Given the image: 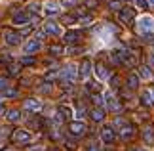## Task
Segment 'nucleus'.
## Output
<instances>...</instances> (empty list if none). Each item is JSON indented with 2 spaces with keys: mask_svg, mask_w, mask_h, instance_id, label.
Wrapping results in <instances>:
<instances>
[{
  "mask_svg": "<svg viewBox=\"0 0 154 151\" xmlns=\"http://www.w3.org/2000/svg\"><path fill=\"white\" fill-rule=\"evenodd\" d=\"M76 2H78V0H61V6H65V8H72V6H76Z\"/></svg>",
  "mask_w": 154,
  "mask_h": 151,
  "instance_id": "nucleus-29",
  "label": "nucleus"
},
{
  "mask_svg": "<svg viewBox=\"0 0 154 151\" xmlns=\"http://www.w3.org/2000/svg\"><path fill=\"white\" fill-rule=\"evenodd\" d=\"M4 113V107H0V115H2Z\"/></svg>",
  "mask_w": 154,
  "mask_h": 151,
  "instance_id": "nucleus-46",
  "label": "nucleus"
},
{
  "mask_svg": "<svg viewBox=\"0 0 154 151\" xmlns=\"http://www.w3.org/2000/svg\"><path fill=\"white\" fill-rule=\"evenodd\" d=\"M114 138H116V132H114L112 126H103V128H101V140L105 143H112Z\"/></svg>",
  "mask_w": 154,
  "mask_h": 151,
  "instance_id": "nucleus-3",
  "label": "nucleus"
},
{
  "mask_svg": "<svg viewBox=\"0 0 154 151\" xmlns=\"http://www.w3.org/2000/svg\"><path fill=\"white\" fill-rule=\"evenodd\" d=\"M149 63H150V65H154V52H150V54H149Z\"/></svg>",
  "mask_w": 154,
  "mask_h": 151,
  "instance_id": "nucleus-40",
  "label": "nucleus"
},
{
  "mask_svg": "<svg viewBox=\"0 0 154 151\" xmlns=\"http://www.w3.org/2000/svg\"><path fill=\"white\" fill-rule=\"evenodd\" d=\"M29 11H32V14H36V11H40V4H36V2H31V4H29Z\"/></svg>",
  "mask_w": 154,
  "mask_h": 151,
  "instance_id": "nucleus-30",
  "label": "nucleus"
},
{
  "mask_svg": "<svg viewBox=\"0 0 154 151\" xmlns=\"http://www.w3.org/2000/svg\"><path fill=\"white\" fill-rule=\"evenodd\" d=\"M10 130H11V128H8V126L0 128V138H8V136H10Z\"/></svg>",
  "mask_w": 154,
  "mask_h": 151,
  "instance_id": "nucleus-33",
  "label": "nucleus"
},
{
  "mask_svg": "<svg viewBox=\"0 0 154 151\" xmlns=\"http://www.w3.org/2000/svg\"><path fill=\"white\" fill-rule=\"evenodd\" d=\"M44 11L48 15H51V14H57L59 11V4L57 2H53V0H50V2H46V6H44Z\"/></svg>",
  "mask_w": 154,
  "mask_h": 151,
  "instance_id": "nucleus-15",
  "label": "nucleus"
},
{
  "mask_svg": "<svg viewBox=\"0 0 154 151\" xmlns=\"http://www.w3.org/2000/svg\"><path fill=\"white\" fill-rule=\"evenodd\" d=\"M133 151H146V149H143V147H137V149H133Z\"/></svg>",
  "mask_w": 154,
  "mask_h": 151,
  "instance_id": "nucleus-45",
  "label": "nucleus"
},
{
  "mask_svg": "<svg viewBox=\"0 0 154 151\" xmlns=\"http://www.w3.org/2000/svg\"><path fill=\"white\" fill-rule=\"evenodd\" d=\"M110 82H112V86H118V78H116V77H112Z\"/></svg>",
  "mask_w": 154,
  "mask_h": 151,
  "instance_id": "nucleus-42",
  "label": "nucleus"
},
{
  "mask_svg": "<svg viewBox=\"0 0 154 151\" xmlns=\"http://www.w3.org/2000/svg\"><path fill=\"white\" fill-rule=\"evenodd\" d=\"M90 73H91V63H90V59H84L82 65H80V77L82 78H88Z\"/></svg>",
  "mask_w": 154,
  "mask_h": 151,
  "instance_id": "nucleus-14",
  "label": "nucleus"
},
{
  "mask_svg": "<svg viewBox=\"0 0 154 151\" xmlns=\"http://www.w3.org/2000/svg\"><path fill=\"white\" fill-rule=\"evenodd\" d=\"M6 117H8V120H11V123H15V120H19L21 119V115L17 109H10L8 113H6Z\"/></svg>",
  "mask_w": 154,
  "mask_h": 151,
  "instance_id": "nucleus-22",
  "label": "nucleus"
},
{
  "mask_svg": "<svg viewBox=\"0 0 154 151\" xmlns=\"http://www.w3.org/2000/svg\"><path fill=\"white\" fill-rule=\"evenodd\" d=\"M78 38H80V33L78 31H67V33H65V42H69V44L78 42Z\"/></svg>",
  "mask_w": 154,
  "mask_h": 151,
  "instance_id": "nucleus-18",
  "label": "nucleus"
},
{
  "mask_svg": "<svg viewBox=\"0 0 154 151\" xmlns=\"http://www.w3.org/2000/svg\"><path fill=\"white\" fill-rule=\"evenodd\" d=\"M152 96H154V88H152Z\"/></svg>",
  "mask_w": 154,
  "mask_h": 151,
  "instance_id": "nucleus-47",
  "label": "nucleus"
},
{
  "mask_svg": "<svg viewBox=\"0 0 154 151\" xmlns=\"http://www.w3.org/2000/svg\"><path fill=\"white\" fill-rule=\"evenodd\" d=\"M91 98H93V103H97V105H103V103H105V101H103V98H101L99 94H93Z\"/></svg>",
  "mask_w": 154,
  "mask_h": 151,
  "instance_id": "nucleus-32",
  "label": "nucleus"
},
{
  "mask_svg": "<svg viewBox=\"0 0 154 151\" xmlns=\"http://www.w3.org/2000/svg\"><path fill=\"white\" fill-rule=\"evenodd\" d=\"M86 130H88L86 128V123H82V120H72V123L69 124V132L72 136H82Z\"/></svg>",
  "mask_w": 154,
  "mask_h": 151,
  "instance_id": "nucleus-2",
  "label": "nucleus"
},
{
  "mask_svg": "<svg viewBox=\"0 0 154 151\" xmlns=\"http://www.w3.org/2000/svg\"><path fill=\"white\" fill-rule=\"evenodd\" d=\"M146 2H149V6H150V8H154V0H146Z\"/></svg>",
  "mask_w": 154,
  "mask_h": 151,
  "instance_id": "nucleus-43",
  "label": "nucleus"
},
{
  "mask_svg": "<svg viewBox=\"0 0 154 151\" xmlns=\"http://www.w3.org/2000/svg\"><path fill=\"white\" fill-rule=\"evenodd\" d=\"M88 151H101V149H99L95 143H91V146H88Z\"/></svg>",
  "mask_w": 154,
  "mask_h": 151,
  "instance_id": "nucleus-38",
  "label": "nucleus"
},
{
  "mask_svg": "<svg viewBox=\"0 0 154 151\" xmlns=\"http://www.w3.org/2000/svg\"><path fill=\"white\" fill-rule=\"evenodd\" d=\"M31 151H42V147H34V149H31Z\"/></svg>",
  "mask_w": 154,
  "mask_h": 151,
  "instance_id": "nucleus-44",
  "label": "nucleus"
},
{
  "mask_svg": "<svg viewBox=\"0 0 154 151\" xmlns=\"http://www.w3.org/2000/svg\"><path fill=\"white\" fill-rule=\"evenodd\" d=\"M59 117L61 119H70L72 117V109L67 105H59Z\"/></svg>",
  "mask_w": 154,
  "mask_h": 151,
  "instance_id": "nucleus-20",
  "label": "nucleus"
},
{
  "mask_svg": "<svg viewBox=\"0 0 154 151\" xmlns=\"http://www.w3.org/2000/svg\"><path fill=\"white\" fill-rule=\"evenodd\" d=\"M11 23L14 25H29V14H25V11H17V14H14V17H11Z\"/></svg>",
  "mask_w": 154,
  "mask_h": 151,
  "instance_id": "nucleus-6",
  "label": "nucleus"
},
{
  "mask_svg": "<svg viewBox=\"0 0 154 151\" xmlns=\"http://www.w3.org/2000/svg\"><path fill=\"white\" fill-rule=\"evenodd\" d=\"M2 96H4V98H15V96H17V90L15 88H6L4 92H2Z\"/></svg>",
  "mask_w": 154,
  "mask_h": 151,
  "instance_id": "nucleus-24",
  "label": "nucleus"
},
{
  "mask_svg": "<svg viewBox=\"0 0 154 151\" xmlns=\"http://www.w3.org/2000/svg\"><path fill=\"white\" fill-rule=\"evenodd\" d=\"M139 77L145 78V80H150V78H152V71H150L149 65H141V67H139Z\"/></svg>",
  "mask_w": 154,
  "mask_h": 151,
  "instance_id": "nucleus-17",
  "label": "nucleus"
},
{
  "mask_svg": "<svg viewBox=\"0 0 154 151\" xmlns=\"http://www.w3.org/2000/svg\"><path fill=\"white\" fill-rule=\"evenodd\" d=\"M141 103L146 105V107H150L154 103V96L150 92H143V94H141Z\"/></svg>",
  "mask_w": 154,
  "mask_h": 151,
  "instance_id": "nucleus-19",
  "label": "nucleus"
},
{
  "mask_svg": "<svg viewBox=\"0 0 154 151\" xmlns=\"http://www.w3.org/2000/svg\"><path fill=\"white\" fill-rule=\"evenodd\" d=\"M6 88H10V86H8V80H6V78H2V77H0V92H4Z\"/></svg>",
  "mask_w": 154,
  "mask_h": 151,
  "instance_id": "nucleus-34",
  "label": "nucleus"
},
{
  "mask_svg": "<svg viewBox=\"0 0 154 151\" xmlns=\"http://www.w3.org/2000/svg\"><path fill=\"white\" fill-rule=\"evenodd\" d=\"M36 63V59H34L32 56H25V57H21V65H34Z\"/></svg>",
  "mask_w": 154,
  "mask_h": 151,
  "instance_id": "nucleus-25",
  "label": "nucleus"
},
{
  "mask_svg": "<svg viewBox=\"0 0 154 151\" xmlns=\"http://www.w3.org/2000/svg\"><path fill=\"white\" fill-rule=\"evenodd\" d=\"M55 77H57V71H48L46 73V80H53Z\"/></svg>",
  "mask_w": 154,
  "mask_h": 151,
  "instance_id": "nucleus-35",
  "label": "nucleus"
},
{
  "mask_svg": "<svg viewBox=\"0 0 154 151\" xmlns=\"http://www.w3.org/2000/svg\"><path fill=\"white\" fill-rule=\"evenodd\" d=\"M44 33L46 34H53V37H59V34H61V27H59L55 21H48L46 27H44Z\"/></svg>",
  "mask_w": 154,
  "mask_h": 151,
  "instance_id": "nucleus-10",
  "label": "nucleus"
},
{
  "mask_svg": "<svg viewBox=\"0 0 154 151\" xmlns=\"http://www.w3.org/2000/svg\"><path fill=\"white\" fill-rule=\"evenodd\" d=\"M80 25H91V21H93V17L91 15H84V17H80Z\"/></svg>",
  "mask_w": 154,
  "mask_h": 151,
  "instance_id": "nucleus-28",
  "label": "nucleus"
},
{
  "mask_svg": "<svg viewBox=\"0 0 154 151\" xmlns=\"http://www.w3.org/2000/svg\"><path fill=\"white\" fill-rule=\"evenodd\" d=\"M74 21H76V19H74L72 15H65V17H63V23H67V25H70V23H74Z\"/></svg>",
  "mask_w": 154,
  "mask_h": 151,
  "instance_id": "nucleus-36",
  "label": "nucleus"
},
{
  "mask_svg": "<svg viewBox=\"0 0 154 151\" xmlns=\"http://www.w3.org/2000/svg\"><path fill=\"white\" fill-rule=\"evenodd\" d=\"M23 107H25L27 111H32V113H36L42 109V103H40V100H34V98H29L25 100V103H23Z\"/></svg>",
  "mask_w": 154,
  "mask_h": 151,
  "instance_id": "nucleus-7",
  "label": "nucleus"
},
{
  "mask_svg": "<svg viewBox=\"0 0 154 151\" xmlns=\"http://www.w3.org/2000/svg\"><path fill=\"white\" fill-rule=\"evenodd\" d=\"M95 4H97V0H86V6H91V8H93Z\"/></svg>",
  "mask_w": 154,
  "mask_h": 151,
  "instance_id": "nucleus-39",
  "label": "nucleus"
},
{
  "mask_svg": "<svg viewBox=\"0 0 154 151\" xmlns=\"http://www.w3.org/2000/svg\"><path fill=\"white\" fill-rule=\"evenodd\" d=\"M88 90H91V92H99V90H101V84H99V82H88Z\"/></svg>",
  "mask_w": 154,
  "mask_h": 151,
  "instance_id": "nucleus-27",
  "label": "nucleus"
},
{
  "mask_svg": "<svg viewBox=\"0 0 154 151\" xmlns=\"http://www.w3.org/2000/svg\"><path fill=\"white\" fill-rule=\"evenodd\" d=\"M40 48H42V44H40V40L32 38V40H29L27 44H25V54H32V52H38Z\"/></svg>",
  "mask_w": 154,
  "mask_h": 151,
  "instance_id": "nucleus-12",
  "label": "nucleus"
},
{
  "mask_svg": "<svg viewBox=\"0 0 154 151\" xmlns=\"http://www.w3.org/2000/svg\"><path fill=\"white\" fill-rule=\"evenodd\" d=\"M143 140H145L146 146H154V128L152 126H146L143 130Z\"/></svg>",
  "mask_w": 154,
  "mask_h": 151,
  "instance_id": "nucleus-13",
  "label": "nucleus"
},
{
  "mask_svg": "<svg viewBox=\"0 0 154 151\" xmlns=\"http://www.w3.org/2000/svg\"><path fill=\"white\" fill-rule=\"evenodd\" d=\"M90 115H91V119L95 120V123H101V120L105 119V111L101 109V107H95V109H91Z\"/></svg>",
  "mask_w": 154,
  "mask_h": 151,
  "instance_id": "nucleus-16",
  "label": "nucleus"
},
{
  "mask_svg": "<svg viewBox=\"0 0 154 151\" xmlns=\"http://www.w3.org/2000/svg\"><path fill=\"white\" fill-rule=\"evenodd\" d=\"M128 86H129V88H137V86H139V77L129 75V77H128Z\"/></svg>",
  "mask_w": 154,
  "mask_h": 151,
  "instance_id": "nucleus-23",
  "label": "nucleus"
},
{
  "mask_svg": "<svg viewBox=\"0 0 154 151\" xmlns=\"http://www.w3.org/2000/svg\"><path fill=\"white\" fill-rule=\"evenodd\" d=\"M14 142L15 143H29V142H31V134H29V132L27 130H15L14 132Z\"/></svg>",
  "mask_w": 154,
  "mask_h": 151,
  "instance_id": "nucleus-5",
  "label": "nucleus"
},
{
  "mask_svg": "<svg viewBox=\"0 0 154 151\" xmlns=\"http://www.w3.org/2000/svg\"><path fill=\"white\" fill-rule=\"evenodd\" d=\"M17 71H19V69H17V67H15V65H11V67H10V73H11V75H15V73H17Z\"/></svg>",
  "mask_w": 154,
  "mask_h": 151,
  "instance_id": "nucleus-41",
  "label": "nucleus"
},
{
  "mask_svg": "<svg viewBox=\"0 0 154 151\" xmlns=\"http://www.w3.org/2000/svg\"><path fill=\"white\" fill-rule=\"evenodd\" d=\"M63 78H65V82L70 84L76 78V67L74 65H67V67L63 69Z\"/></svg>",
  "mask_w": 154,
  "mask_h": 151,
  "instance_id": "nucleus-8",
  "label": "nucleus"
},
{
  "mask_svg": "<svg viewBox=\"0 0 154 151\" xmlns=\"http://www.w3.org/2000/svg\"><path fill=\"white\" fill-rule=\"evenodd\" d=\"M61 52H63V48L59 46V44H53V46H50V54H53V56H59Z\"/></svg>",
  "mask_w": 154,
  "mask_h": 151,
  "instance_id": "nucleus-26",
  "label": "nucleus"
},
{
  "mask_svg": "<svg viewBox=\"0 0 154 151\" xmlns=\"http://www.w3.org/2000/svg\"><path fill=\"white\" fill-rule=\"evenodd\" d=\"M120 136L124 138V140H128V138H131V136H133V126H131V124H126V126L122 128Z\"/></svg>",
  "mask_w": 154,
  "mask_h": 151,
  "instance_id": "nucleus-21",
  "label": "nucleus"
},
{
  "mask_svg": "<svg viewBox=\"0 0 154 151\" xmlns=\"http://www.w3.org/2000/svg\"><path fill=\"white\" fill-rule=\"evenodd\" d=\"M110 8L120 11V10H122V2H120V0H112V2H110Z\"/></svg>",
  "mask_w": 154,
  "mask_h": 151,
  "instance_id": "nucleus-31",
  "label": "nucleus"
},
{
  "mask_svg": "<svg viewBox=\"0 0 154 151\" xmlns=\"http://www.w3.org/2000/svg\"><path fill=\"white\" fill-rule=\"evenodd\" d=\"M135 17V11L133 8H122L120 11H118V19H120L122 23H129Z\"/></svg>",
  "mask_w": 154,
  "mask_h": 151,
  "instance_id": "nucleus-4",
  "label": "nucleus"
},
{
  "mask_svg": "<svg viewBox=\"0 0 154 151\" xmlns=\"http://www.w3.org/2000/svg\"><path fill=\"white\" fill-rule=\"evenodd\" d=\"M137 29L139 33H154V17L150 15H141L139 21H137Z\"/></svg>",
  "mask_w": 154,
  "mask_h": 151,
  "instance_id": "nucleus-1",
  "label": "nucleus"
},
{
  "mask_svg": "<svg viewBox=\"0 0 154 151\" xmlns=\"http://www.w3.org/2000/svg\"><path fill=\"white\" fill-rule=\"evenodd\" d=\"M135 2H137L139 8H146V6H149V2H146V0H135Z\"/></svg>",
  "mask_w": 154,
  "mask_h": 151,
  "instance_id": "nucleus-37",
  "label": "nucleus"
},
{
  "mask_svg": "<svg viewBox=\"0 0 154 151\" xmlns=\"http://www.w3.org/2000/svg\"><path fill=\"white\" fill-rule=\"evenodd\" d=\"M4 38H6V42H8V44H11V46H15V44H19V42H21V33H14V31H6V33H4Z\"/></svg>",
  "mask_w": 154,
  "mask_h": 151,
  "instance_id": "nucleus-11",
  "label": "nucleus"
},
{
  "mask_svg": "<svg viewBox=\"0 0 154 151\" xmlns=\"http://www.w3.org/2000/svg\"><path fill=\"white\" fill-rule=\"evenodd\" d=\"M95 75H97L99 80H106V78L110 77V71H109V67H106V65L97 63V65H95Z\"/></svg>",
  "mask_w": 154,
  "mask_h": 151,
  "instance_id": "nucleus-9",
  "label": "nucleus"
}]
</instances>
